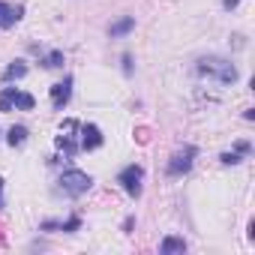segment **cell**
Returning <instances> with one entry per match:
<instances>
[{
    "instance_id": "obj_1",
    "label": "cell",
    "mask_w": 255,
    "mask_h": 255,
    "mask_svg": "<svg viewBox=\"0 0 255 255\" xmlns=\"http://www.w3.org/2000/svg\"><path fill=\"white\" fill-rule=\"evenodd\" d=\"M198 75H204V78H213L216 84H234L237 81V66L231 63V60H225V57H201L198 60Z\"/></svg>"
},
{
    "instance_id": "obj_2",
    "label": "cell",
    "mask_w": 255,
    "mask_h": 255,
    "mask_svg": "<svg viewBox=\"0 0 255 255\" xmlns=\"http://www.w3.org/2000/svg\"><path fill=\"white\" fill-rule=\"evenodd\" d=\"M90 174L87 171H78V168H72V171H63L60 174V180H57V189L63 192V195H69V198H78V195H84L87 189H90Z\"/></svg>"
},
{
    "instance_id": "obj_3",
    "label": "cell",
    "mask_w": 255,
    "mask_h": 255,
    "mask_svg": "<svg viewBox=\"0 0 255 255\" xmlns=\"http://www.w3.org/2000/svg\"><path fill=\"white\" fill-rule=\"evenodd\" d=\"M36 105V99L24 90H15V87H3L0 93V111H12V108H21V111H30Z\"/></svg>"
},
{
    "instance_id": "obj_4",
    "label": "cell",
    "mask_w": 255,
    "mask_h": 255,
    "mask_svg": "<svg viewBox=\"0 0 255 255\" xmlns=\"http://www.w3.org/2000/svg\"><path fill=\"white\" fill-rule=\"evenodd\" d=\"M195 156H198V147H192V144H186V147H180L171 159H168V177H180V174H186L189 168H192V162H195Z\"/></svg>"
},
{
    "instance_id": "obj_5",
    "label": "cell",
    "mask_w": 255,
    "mask_h": 255,
    "mask_svg": "<svg viewBox=\"0 0 255 255\" xmlns=\"http://www.w3.org/2000/svg\"><path fill=\"white\" fill-rule=\"evenodd\" d=\"M141 177H144V168H141V165H126V168L117 174V183L126 189V195L138 198V195H141Z\"/></svg>"
},
{
    "instance_id": "obj_6",
    "label": "cell",
    "mask_w": 255,
    "mask_h": 255,
    "mask_svg": "<svg viewBox=\"0 0 255 255\" xmlns=\"http://www.w3.org/2000/svg\"><path fill=\"white\" fill-rule=\"evenodd\" d=\"M69 96H72V75H66L63 81H57L51 87V105H54V111H63V105L69 102Z\"/></svg>"
},
{
    "instance_id": "obj_7",
    "label": "cell",
    "mask_w": 255,
    "mask_h": 255,
    "mask_svg": "<svg viewBox=\"0 0 255 255\" xmlns=\"http://www.w3.org/2000/svg\"><path fill=\"white\" fill-rule=\"evenodd\" d=\"M75 126V120H63V126H60V135H57V147L66 153V156H75L81 147H78V141H75V135H69V129Z\"/></svg>"
},
{
    "instance_id": "obj_8",
    "label": "cell",
    "mask_w": 255,
    "mask_h": 255,
    "mask_svg": "<svg viewBox=\"0 0 255 255\" xmlns=\"http://www.w3.org/2000/svg\"><path fill=\"white\" fill-rule=\"evenodd\" d=\"M81 129V150H96V147H102V132H99V126H93V123H81L78 126Z\"/></svg>"
},
{
    "instance_id": "obj_9",
    "label": "cell",
    "mask_w": 255,
    "mask_h": 255,
    "mask_svg": "<svg viewBox=\"0 0 255 255\" xmlns=\"http://www.w3.org/2000/svg\"><path fill=\"white\" fill-rule=\"evenodd\" d=\"M21 15H24L21 6H9V3L0 0V27H12L15 21H21Z\"/></svg>"
},
{
    "instance_id": "obj_10",
    "label": "cell",
    "mask_w": 255,
    "mask_h": 255,
    "mask_svg": "<svg viewBox=\"0 0 255 255\" xmlns=\"http://www.w3.org/2000/svg\"><path fill=\"white\" fill-rule=\"evenodd\" d=\"M159 252L162 255H183L186 252V240L183 237H165L162 246H159Z\"/></svg>"
},
{
    "instance_id": "obj_11",
    "label": "cell",
    "mask_w": 255,
    "mask_h": 255,
    "mask_svg": "<svg viewBox=\"0 0 255 255\" xmlns=\"http://www.w3.org/2000/svg\"><path fill=\"white\" fill-rule=\"evenodd\" d=\"M135 27V18H129V15H126V18H120V21H114L111 27H108V33L117 39V36H126V33H129Z\"/></svg>"
},
{
    "instance_id": "obj_12",
    "label": "cell",
    "mask_w": 255,
    "mask_h": 255,
    "mask_svg": "<svg viewBox=\"0 0 255 255\" xmlns=\"http://www.w3.org/2000/svg\"><path fill=\"white\" fill-rule=\"evenodd\" d=\"M42 228H45V231H78V228H81V219L72 216V219H66V222H45Z\"/></svg>"
},
{
    "instance_id": "obj_13",
    "label": "cell",
    "mask_w": 255,
    "mask_h": 255,
    "mask_svg": "<svg viewBox=\"0 0 255 255\" xmlns=\"http://www.w3.org/2000/svg\"><path fill=\"white\" fill-rule=\"evenodd\" d=\"M27 75V66L21 63V60H15V63H9L6 66V72H3V81H12V78H24Z\"/></svg>"
},
{
    "instance_id": "obj_14",
    "label": "cell",
    "mask_w": 255,
    "mask_h": 255,
    "mask_svg": "<svg viewBox=\"0 0 255 255\" xmlns=\"http://www.w3.org/2000/svg\"><path fill=\"white\" fill-rule=\"evenodd\" d=\"M6 141H9L12 147H18V144H24V141H27V129H24V126H12V129L6 132Z\"/></svg>"
},
{
    "instance_id": "obj_15",
    "label": "cell",
    "mask_w": 255,
    "mask_h": 255,
    "mask_svg": "<svg viewBox=\"0 0 255 255\" xmlns=\"http://www.w3.org/2000/svg\"><path fill=\"white\" fill-rule=\"evenodd\" d=\"M42 63H45L48 69H57V66H63V51H51V54H48Z\"/></svg>"
},
{
    "instance_id": "obj_16",
    "label": "cell",
    "mask_w": 255,
    "mask_h": 255,
    "mask_svg": "<svg viewBox=\"0 0 255 255\" xmlns=\"http://www.w3.org/2000/svg\"><path fill=\"white\" fill-rule=\"evenodd\" d=\"M219 159H222V165H234V162H240V150H234V153H222Z\"/></svg>"
},
{
    "instance_id": "obj_17",
    "label": "cell",
    "mask_w": 255,
    "mask_h": 255,
    "mask_svg": "<svg viewBox=\"0 0 255 255\" xmlns=\"http://www.w3.org/2000/svg\"><path fill=\"white\" fill-rule=\"evenodd\" d=\"M237 3H240V0H225V9H234Z\"/></svg>"
},
{
    "instance_id": "obj_18",
    "label": "cell",
    "mask_w": 255,
    "mask_h": 255,
    "mask_svg": "<svg viewBox=\"0 0 255 255\" xmlns=\"http://www.w3.org/2000/svg\"><path fill=\"white\" fill-rule=\"evenodd\" d=\"M0 192H3V177H0ZM0 207H3V195H0Z\"/></svg>"
}]
</instances>
